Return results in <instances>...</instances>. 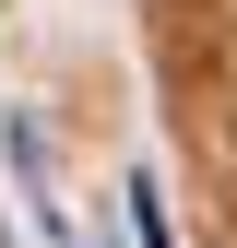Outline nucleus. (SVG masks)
<instances>
[{"label": "nucleus", "instance_id": "1", "mask_svg": "<svg viewBox=\"0 0 237 248\" xmlns=\"http://www.w3.org/2000/svg\"><path fill=\"white\" fill-rule=\"evenodd\" d=\"M131 236H142V248H178V236H166V213H154V177H131Z\"/></svg>", "mask_w": 237, "mask_h": 248}]
</instances>
